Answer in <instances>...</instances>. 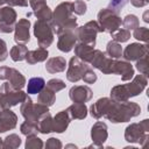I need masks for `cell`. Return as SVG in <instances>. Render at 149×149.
Returning <instances> with one entry per match:
<instances>
[{
  "label": "cell",
  "mask_w": 149,
  "mask_h": 149,
  "mask_svg": "<svg viewBox=\"0 0 149 149\" xmlns=\"http://www.w3.org/2000/svg\"><path fill=\"white\" fill-rule=\"evenodd\" d=\"M91 112L94 118H106L112 123L128 122L130 119L141 114V107L133 101H115L111 98H100L91 106Z\"/></svg>",
  "instance_id": "6da1fadb"
},
{
  "label": "cell",
  "mask_w": 149,
  "mask_h": 149,
  "mask_svg": "<svg viewBox=\"0 0 149 149\" xmlns=\"http://www.w3.org/2000/svg\"><path fill=\"white\" fill-rule=\"evenodd\" d=\"M52 27L54 34L59 35L64 31L74 30L77 24V17L72 13V2L63 1L56 6L55 10L52 12V19L50 21Z\"/></svg>",
  "instance_id": "7a4b0ae2"
},
{
  "label": "cell",
  "mask_w": 149,
  "mask_h": 149,
  "mask_svg": "<svg viewBox=\"0 0 149 149\" xmlns=\"http://www.w3.org/2000/svg\"><path fill=\"white\" fill-rule=\"evenodd\" d=\"M148 84V79L147 76L144 74H137L133 78V80L128 84H120V85H115L114 87H112L111 90V99L122 102V101H127L133 97H136L139 94H141L144 88L147 87Z\"/></svg>",
  "instance_id": "3957f363"
},
{
  "label": "cell",
  "mask_w": 149,
  "mask_h": 149,
  "mask_svg": "<svg viewBox=\"0 0 149 149\" xmlns=\"http://www.w3.org/2000/svg\"><path fill=\"white\" fill-rule=\"evenodd\" d=\"M149 120L144 119L140 122L130 123L125 129V140L129 143H139L144 147L149 139Z\"/></svg>",
  "instance_id": "277c9868"
},
{
  "label": "cell",
  "mask_w": 149,
  "mask_h": 149,
  "mask_svg": "<svg viewBox=\"0 0 149 149\" xmlns=\"http://www.w3.org/2000/svg\"><path fill=\"white\" fill-rule=\"evenodd\" d=\"M97 19H98L97 22L101 29V33L113 34L122 24V20L119 16V14H116L109 8H101L98 12Z\"/></svg>",
  "instance_id": "5b68a950"
},
{
  "label": "cell",
  "mask_w": 149,
  "mask_h": 149,
  "mask_svg": "<svg viewBox=\"0 0 149 149\" xmlns=\"http://www.w3.org/2000/svg\"><path fill=\"white\" fill-rule=\"evenodd\" d=\"M27 93L22 90H15L13 88L8 81L3 83L0 86V107L3 108H12L19 104H21Z\"/></svg>",
  "instance_id": "8992f818"
},
{
  "label": "cell",
  "mask_w": 149,
  "mask_h": 149,
  "mask_svg": "<svg viewBox=\"0 0 149 149\" xmlns=\"http://www.w3.org/2000/svg\"><path fill=\"white\" fill-rule=\"evenodd\" d=\"M20 112L22 114V116L24 118L26 121H30V122H35L37 123L38 119L49 112V107L43 105V104H34L31 98L29 97V94L26 95L24 100L21 102L20 106Z\"/></svg>",
  "instance_id": "52a82bcc"
},
{
  "label": "cell",
  "mask_w": 149,
  "mask_h": 149,
  "mask_svg": "<svg viewBox=\"0 0 149 149\" xmlns=\"http://www.w3.org/2000/svg\"><path fill=\"white\" fill-rule=\"evenodd\" d=\"M98 33H101V29L97 21H88L84 26L77 27L74 29L77 41H79L80 43L88 44L91 47H95Z\"/></svg>",
  "instance_id": "ba28073f"
},
{
  "label": "cell",
  "mask_w": 149,
  "mask_h": 149,
  "mask_svg": "<svg viewBox=\"0 0 149 149\" xmlns=\"http://www.w3.org/2000/svg\"><path fill=\"white\" fill-rule=\"evenodd\" d=\"M34 35L37 40V44L41 48H48L54 42V30L48 21L37 20L34 23Z\"/></svg>",
  "instance_id": "9c48e42d"
},
{
  "label": "cell",
  "mask_w": 149,
  "mask_h": 149,
  "mask_svg": "<svg viewBox=\"0 0 149 149\" xmlns=\"http://www.w3.org/2000/svg\"><path fill=\"white\" fill-rule=\"evenodd\" d=\"M0 79L7 80L15 90H22L27 84L26 77L19 70L9 66H0Z\"/></svg>",
  "instance_id": "30bf717a"
},
{
  "label": "cell",
  "mask_w": 149,
  "mask_h": 149,
  "mask_svg": "<svg viewBox=\"0 0 149 149\" xmlns=\"http://www.w3.org/2000/svg\"><path fill=\"white\" fill-rule=\"evenodd\" d=\"M113 63H114V58L108 57L106 55V52H102L99 49H94L93 57L90 62L92 68L98 69L104 74H112L113 73Z\"/></svg>",
  "instance_id": "8fae6325"
},
{
  "label": "cell",
  "mask_w": 149,
  "mask_h": 149,
  "mask_svg": "<svg viewBox=\"0 0 149 149\" xmlns=\"http://www.w3.org/2000/svg\"><path fill=\"white\" fill-rule=\"evenodd\" d=\"M17 14L15 9L10 6L0 7V33L9 34L14 31V26L16 23Z\"/></svg>",
  "instance_id": "7c38bea8"
},
{
  "label": "cell",
  "mask_w": 149,
  "mask_h": 149,
  "mask_svg": "<svg viewBox=\"0 0 149 149\" xmlns=\"http://www.w3.org/2000/svg\"><path fill=\"white\" fill-rule=\"evenodd\" d=\"M90 65H87V63L80 61L77 56H73L68 65V70H66V79L71 83H77L79 80H81L84 72L86 71V69Z\"/></svg>",
  "instance_id": "4fadbf2b"
},
{
  "label": "cell",
  "mask_w": 149,
  "mask_h": 149,
  "mask_svg": "<svg viewBox=\"0 0 149 149\" xmlns=\"http://www.w3.org/2000/svg\"><path fill=\"white\" fill-rule=\"evenodd\" d=\"M107 137V125L102 121H97L91 128V140L93 143L88 146V148H102Z\"/></svg>",
  "instance_id": "5bb4252c"
},
{
  "label": "cell",
  "mask_w": 149,
  "mask_h": 149,
  "mask_svg": "<svg viewBox=\"0 0 149 149\" xmlns=\"http://www.w3.org/2000/svg\"><path fill=\"white\" fill-rule=\"evenodd\" d=\"M30 21L28 19H20L14 26V41L16 44H27L30 41Z\"/></svg>",
  "instance_id": "9a60e30c"
},
{
  "label": "cell",
  "mask_w": 149,
  "mask_h": 149,
  "mask_svg": "<svg viewBox=\"0 0 149 149\" xmlns=\"http://www.w3.org/2000/svg\"><path fill=\"white\" fill-rule=\"evenodd\" d=\"M148 51H149L148 43L146 44L130 43L126 47L125 50H122V57L125 58V61L133 62V61H137L139 58L148 55Z\"/></svg>",
  "instance_id": "2e32d148"
},
{
  "label": "cell",
  "mask_w": 149,
  "mask_h": 149,
  "mask_svg": "<svg viewBox=\"0 0 149 149\" xmlns=\"http://www.w3.org/2000/svg\"><path fill=\"white\" fill-rule=\"evenodd\" d=\"M93 92L86 85H76L72 86L69 91V98L72 102H87L92 99Z\"/></svg>",
  "instance_id": "e0dca14e"
},
{
  "label": "cell",
  "mask_w": 149,
  "mask_h": 149,
  "mask_svg": "<svg viewBox=\"0 0 149 149\" xmlns=\"http://www.w3.org/2000/svg\"><path fill=\"white\" fill-rule=\"evenodd\" d=\"M112 74H118L121 77V79L123 81H128L134 77V68L130 64V62H128V61L114 59Z\"/></svg>",
  "instance_id": "ac0fdd59"
},
{
  "label": "cell",
  "mask_w": 149,
  "mask_h": 149,
  "mask_svg": "<svg viewBox=\"0 0 149 149\" xmlns=\"http://www.w3.org/2000/svg\"><path fill=\"white\" fill-rule=\"evenodd\" d=\"M17 125V115L10 108H3L0 112V133L12 130Z\"/></svg>",
  "instance_id": "d6986e66"
},
{
  "label": "cell",
  "mask_w": 149,
  "mask_h": 149,
  "mask_svg": "<svg viewBox=\"0 0 149 149\" xmlns=\"http://www.w3.org/2000/svg\"><path fill=\"white\" fill-rule=\"evenodd\" d=\"M77 42V37L74 34V30H70V31H64L62 34L58 35V41H57V48L58 50L63 51V52H70Z\"/></svg>",
  "instance_id": "ffe728a7"
},
{
  "label": "cell",
  "mask_w": 149,
  "mask_h": 149,
  "mask_svg": "<svg viewBox=\"0 0 149 149\" xmlns=\"http://www.w3.org/2000/svg\"><path fill=\"white\" fill-rule=\"evenodd\" d=\"M70 121H71V118H70L66 109L58 112L52 118V132L58 133V134L64 133L68 129V127L70 125Z\"/></svg>",
  "instance_id": "44dd1931"
},
{
  "label": "cell",
  "mask_w": 149,
  "mask_h": 149,
  "mask_svg": "<svg viewBox=\"0 0 149 149\" xmlns=\"http://www.w3.org/2000/svg\"><path fill=\"white\" fill-rule=\"evenodd\" d=\"M94 54V47H91L85 43H77L74 45V55L83 62L90 64L92 57Z\"/></svg>",
  "instance_id": "7402d4cb"
},
{
  "label": "cell",
  "mask_w": 149,
  "mask_h": 149,
  "mask_svg": "<svg viewBox=\"0 0 149 149\" xmlns=\"http://www.w3.org/2000/svg\"><path fill=\"white\" fill-rule=\"evenodd\" d=\"M66 66H68L66 65V61L62 56L51 57L45 63V70H47V72H49L51 74L58 73V72H63Z\"/></svg>",
  "instance_id": "603a6c76"
},
{
  "label": "cell",
  "mask_w": 149,
  "mask_h": 149,
  "mask_svg": "<svg viewBox=\"0 0 149 149\" xmlns=\"http://www.w3.org/2000/svg\"><path fill=\"white\" fill-rule=\"evenodd\" d=\"M71 120H84L87 116V106L84 102H73L66 108Z\"/></svg>",
  "instance_id": "cb8c5ba5"
},
{
  "label": "cell",
  "mask_w": 149,
  "mask_h": 149,
  "mask_svg": "<svg viewBox=\"0 0 149 149\" xmlns=\"http://www.w3.org/2000/svg\"><path fill=\"white\" fill-rule=\"evenodd\" d=\"M34 15L37 17V20H43V21H48L50 22L52 19V10L49 8V6L47 5L45 1L38 2L35 6L31 7Z\"/></svg>",
  "instance_id": "d4e9b609"
},
{
  "label": "cell",
  "mask_w": 149,
  "mask_h": 149,
  "mask_svg": "<svg viewBox=\"0 0 149 149\" xmlns=\"http://www.w3.org/2000/svg\"><path fill=\"white\" fill-rule=\"evenodd\" d=\"M49 56V52H48V49L45 48H37V49H34V50H30L27 52L26 55V62L28 64H36V63H41V62H44L47 61Z\"/></svg>",
  "instance_id": "484cf974"
},
{
  "label": "cell",
  "mask_w": 149,
  "mask_h": 149,
  "mask_svg": "<svg viewBox=\"0 0 149 149\" xmlns=\"http://www.w3.org/2000/svg\"><path fill=\"white\" fill-rule=\"evenodd\" d=\"M55 101H56L55 92L51 91L47 86H44L43 90L40 93H37V102H40V104H43V105L50 107V106H52L55 104Z\"/></svg>",
  "instance_id": "4316f807"
},
{
  "label": "cell",
  "mask_w": 149,
  "mask_h": 149,
  "mask_svg": "<svg viewBox=\"0 0 149 149\" xmlns=\"http://www.w3.org/2000/svg\"><path fill=\"white\" fill-rule=\"evenodd\" d=\"M45 86V80L42 77H33L28 80L27 84V93L28 94H37Z\"/></svg>",
  "instance_id": "83f0119b"
},
{
  "label": "cell",
  "mask_w": 149,
  "mask_h": 149,
  "mask_svg": "<svg viewBox=\"0 0 149 149\" xmlns=\"http://www.w3.org/2000/svg\"><path fill=\"white\" fill-rule=\"evenodd\" d=\"M37 127H38V132L41 134H49L52 132V116H51L50 112L43 114L38 119Z\"/></svg>",
  "instance_id": "f1b7e54d"
},
{
  "label": "cell",
  "mask_w": 149,
  "mask_h": 149,
  "mask_svg": "<svg viewBox=\"0 0 149 149\" xmlns=\"http://www.w3.org/2000/svg\"><path fill=\"white\" fill-rule=\"evenodd\" d=\"M27 52H28V48L26 47V44H15L14 47H12L9 51V56L14 62H21L26 59Z\"/></svg>",
  "instance_id": "f546056e"
},
{
  "label": "cell",
  "mask_w": 149,
  "mask_h": 149,
  "mask_svg": "<svg viewBox=\"0 0 149 149\" xmlns=\"http://www.w3.org/2000/svg\"><path fill=\"white\" fill-rule=\"evenodd\" d=\"M106 55L111 58L114 59H119L122 56V47L120 43L115 42V41H109L106 45Z\"/></svg>",
  "instance_id": "4dcf8cb0"
},
{
  "label": "cell",
  "mask_w": 149,
  "mask_h": 149,
  "mask_svg": "<svg viewBox=\"0 0 149 149\" xmlns=\"http://www.w3.org/2000/svg\"><path fill=\"white\" fill-rule=\"evenodd\" d=\"M21 137L17 134H9L3 139L2 148L5 149H16L21 146Z\"/></svg>",
  "instance_id": "1f68e13d"
},
{
  "label": "cell",
  "mask_w": 149,
  "mask_h": 149,
  "mask_svg": "<svg viewBox=\"0 0 149 149\" xmlns=\"http://www.w3.org/2000/svg\"><path fill=\"white\" fill-rule=\"evenodd\" d=\"M20 130L24 136H30V135H37L38 132V127L37 123L35 122H30V121H24L21 126H20Z\"/></svg>",
  "instance_id": "d6a6232c"
},
{
  "label": "cell",
  "mask_w": 149,
  "mask_h": 149,
  "mask_svg": "<svg viewBox=\"0 0 149 149\" xmlns=\"http://www.w3.org/2000/svg\"><path fill=\"white\" fill-rule=\"evenodd\" d=\"M122 26L125 27V29L127 30H134L135 28H137L140 26V21L139 17L134 14H128L123 17L122 20Z\"/></svg>",
  "instance_id": "836d02e7"
},
{
  "label": "cell",
  "mask_w": 149,
  "mask_h": 149,
  "mask_svg": "<svg viewBox=\"0 0 149 149\" xmlns=\"http://www.w3.org/2000/svg\"><path fill=\"white\" fill-rule=\"evenodd\" d=\"M43 146H44L43 141L37 135L27 136V140H26V143H24L26 149H41V148H43Z\"/></svg>",
  "instance_id": "e575fe53"
},
{
  "label": "cell",
  "mask_w": 149,
  "mask_h": 149,
  "mask_svg": "<svg viewBox=\"0 0 149 149\" xmlns=\"http://www.w3.org/2000/svg\"><path fill=\"white\" fill-rule=\"evenodd\" d=\"M112 36V40L118 42V43H123V42H127L129 38H130V31L127 30V29H118L116 31H114L113 34H111Z\"/></svg>",
  "instance_id": "d590c367"
},
{
  "label": "cell",
  "mask_w": 149,
  "mask_h": 149,
  "mask_svg": "<svg viewBox=\"0 0 149 149\" xmlns=\"http://www.w3.org/2000/svg\"><path fill=\"white\" fill-rule=\"evenodd\" d=\"M133 37L139 40L140 42H144V43H148L149 41V30L147 27H137L134 29V33H133Z\"/></svg>",
  "instance_id": "8d00e7d4"
},
{
  "label": "cell",
  "mask_w": 149,
  "mask_h": 149,
  "mask_svg": "<svg viewBox=\"0 0 149 149\" xmlns=\"http://www.w3.org/2000/svg\"><path fill=\"white\" fill-rule=\"evenodd\" d=\"M45 86L49 87V88H50L51 91H54L55 93H57V92L62 91L63 88H65L66 84L64 83V80H62V79H59V78H52V79H50V80L47 83Z\"/></svg>",
  "instance_id": "74e56055"
},
{
  "label": "cell",
  "mask_w": 149,
  "mask_h": 149,
  "mask_svg": "<svg viewBox=\"0 0 149 149\" xmlns=\"http://www.w3.org/2000/svg\"><path fill=\"white\" fill-rule=\"evenodd\" d=\"M87 10V5L83 0H76L72 2V13L76 15H84Z\"/></svg>",
  "instance_id": "f35d334b"
},
{
  "label": "cell",
  "mask_w": 149,
  "mask_h": 149,
  "mask_svg": "<svg viewBox=\"0 0 149 149\" xmlns=\"http://www.w3.org/2000/svg\"><path fill=\"white\" fill-rule=\"evenodd\" d=\"M136 62V69L140 71L141 74H144V76H148V55L139 58Z\"/></svg>",
  "instance_id": "ab89813d"
},
{
  "label": "cell",
  "mask_w": 149,
  "mask_h": 149,
  "mask_svg": "<svg viewBox=\"0 0 149 149\" xmlns=\"http://www.w3.org/2000/svg\"><path fill=\"white\" fill-rule=\"evenodd\" d=\"M129 0H111L108 3V8L112 9L113 12H115L116 14H119L121 12V9L128 3Z\"/></svg>",
  "instance_id": "60d3db41"
},
{
  "label": "cell",
  "mask_w": 149,
  "mask_h": 149,
  "mask_svg": "<svg viewBox=\"0 0 149 149\" xmlns=\"http://www.w3.org/2000/svg\"><path fill=\"white\" fill-rule=\"evenodd\" d=\"M97 79H98V77H97L95 72L93 71V69H92L91 66H88V68L86 69V71L84 72L81 80H84L86 84H93V83L97 81Z\"/></svg>",
  "instance_id": "b9f144b4"
},
{
  "label": "cell",
  "mask_w": 149,
  "mask_h": 149,
  "mask_svg": "<svg viewBox=\"0 0 149 149\" xmlns=\"http://www.w3.org/2000/svg\"><path fill=\"white\" fill-rule=\"evenodd\" d=\"M63 147L61 140L56 139V137H49L45 142V148L47 149H61Z\"/></svg>",
  "instance_id": "7bdbcfd3"
},
{
  "label": "cell",
  "mask_w": 149,
  "mask_h": 149,
  "mask_svg": "<svg viewBox=\"0 0 149 149\" xmlns=\"http://www.w3.org/2000/svg\"><path fill=\"white\" fill-rule=\"evenodd\" d=\"M7 56H8L7 44H6V42H5L2 38H0V62L6 61Z\"/></svg>",
  "instance_id": "ee69618b"
},
{
  "label": "cell",
  "mask_w": 149,
  "mask_h": 149,
  "mask_svg": "<svg viewBox=\"0 0 149 149\" xmlns=\"http://www.w3.org/2000/svg\"><path fill=\"white\" fill-rule=\"evenodd\" d=\"M5 3H7L10 7L19 6V7H27L28 0H5Z\"/></svg>",
  "instance_id": "f6af8a7d"
},
{
  "label": "cell",
  "mask_w": 149,
  "mask_h": 149,
  "mask_svg": "<svg viewBox=\"0 0 149 149\" xmlns=\"http://www.w3.org/2000/svg\"><path fill=\"white\" fill-rule=\"evenodd\" d=\"M130 3L134 6V7H144L149 3V0H130Z\"/></svg>",
  "instance_id": "bcb514c9"
},
{
  "label": "cell",
  "mask_w": 149,
  "mask_h": 149,
  "mask_svg": "<svg viewBox=\"0 0 149 149\" xmlns=\"http://www.w3.org/2000/svg\"><path fill=\"white\" fill-rule=\"evenodd\" d=\"M42 1H45V0H29V5H30V7H33V6H35L36 3L42 2Z\"/></svg>",
  "instance_id": "7dc6e473"
},
{
  "label": "cell",
  "mask_w": 149,
  "mask_h": 149,
  "mask_svg": "<svg viewBox=\"0 0 149 149\" xmlns=\"http://www.w3.org/2000/svg\"><path fill=\"white\" fill-rule=\"evenodd\" d=\"M148 13H149V12L147 10V12L143 14V21H144V22H147V23L149 22V19H148Z\"/></svg>",
  "instance_id": "c3c4849f"
},
{
  "label": "cell",
  "mask_w": 149,
  "mask_h": 149,
  "mask_svg": "<svg viewBox=\"0 0 149 149\" xmlns=\"http://www.w3.org/2000/svg\"><path fill=\"white\" fill-rule=\"evenodd\" d=\"M65 148H77V146H74V144H68V146H65Z\"/></svg>",
  "instance_id": "681fc988"
},
{
  "label": "cell",
  "mask_w": 149,
  "mask_h": 149,
  "mask_svg": "<svg viewBox=\"0 0 149 149\" xmlns=\"http://www.w3.org/2000/svg\"><path fill=\"white\" fill-rule=\"evenodd\" d=\"M2 143H3V140L0 137V148H2Z\"/></svg>",
  "instance_id": "f907efd6"
},
{
  "label": "cell",
  "mask_w": 149,
  "mask_h": 149,
  "mask_svg": "<svg viewBox=\"0 0 149 149\" xmlns=\"http://www.w3.org/2000/svg\"><path fill=\"white\" fill-rule=\"evenodd\" d=\"M3 3H5V0H0V7H1Z\"/></svg>",
  "instance_id": "816d5d0a"
},
{
  "label": "cell",
  "mask_w": 149,
  "mask_h": 149,
  "mask_svg": "<svg viewBox=\"0 0 149 149\" xmlns=\"http://www.w3.org/2000/svg\"><path fill=\"white\" fill-rule=\"evenodd\" d=\"M1 109H2V108H1V107H0V112H1Z\"/></svg>",
  "instance_id": "f5cc1de1"
}]
</instances>
